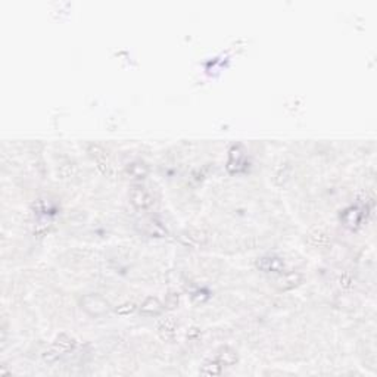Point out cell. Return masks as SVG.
Wrapping results in <instances>:
<instances>
[{"label":"cell","mask_w":377,"mask_h":377,"mask_svg":"<svg viewBox=\"0 0 377 377\" xmlns=\"http://www.w3.org/2000/svg\"><path fill=\"white\" fill-rule=\"evenodd\" d=\"M158 329L164 333L165 332V336L169 335L171 337L176 335V322L172 320V318H167V320H164V322L159 323V326H158Z\"/></svg>","instance_id":"obj_14"},{"label":"cell","mask_w":377,"mask_h":377,"mask_svg":"<svg viewBox=\"0 0 377 377\" xmlns=\"http://www.w3.org/2000/svg\"><path fill=\"white\" fill-rule=\"evenodd\" d=\"M215 360L221 364L223 367H230V365H233V364L238 361V355H236V352L231 350V348L224 346V348H221V350L217 352Z\"/></svg>","instance_id":"obj_8"},{"label":"cell","mask_w":377,"mask_h":377,"mask_svg":"<svg viewBox=\"0 0 377 377\" xmlns=\"http://www.w3.org/2000/svg\"><path fill=\"white\" fill-rule=\"evenodd\" d=\"M182 242L186 246H200L207 242V235L200 230H186L180 235Z\"/></svg>","instance_id":"obj_5"},{"label":"cell","mask_w":377,"mask_h":377,"mask_svg":"<svg viewBox=\"0 0 377 377\" xmlns=\"http://www.w3.org/2000/svg\"><path fill=\"white\" fill-rule=\"evenodd\" d=\"M162 304L154 298V296H149L148 299H144V302L141 304L140 307V312L146 317H155V315H159L162 312Z\"/></svg>","instance_id":"obj_6"},{"label":"cell","mask_w":377,"mask_h":377,"mask_svg":"<svg viewBox=\"0 0 377 377\" xmlns=\"http://www.w3.org/2000/svg\"><path fill=\"white\" fill-rule=\"evenodd\" d=\"M256 266L259 270L266 271V273H277V274H283L284 273V261L280 256H274V255H268V256H263L258 259Z\"/></svg>","instance_id":"obj_3"},{"label":"cell","mask_w":377,"mask_h":377,"mask_svg":"<svg viewBox=\"0 0 377 377\" xmlns=\"http://www.w3.org/2000/svg\"><path fill=\"white\" fill-rule=\"evenodd\" d=\"M127 172L133 179H143L148 174V167L143 162H133V164H128Z\"/></svg>","instance_id":"obj_11"},{"label":"cell","mask_w":377,"mask_h":377,"mask_svg":"<svg viewBox=\"0 0 377 377\" xmlns=\"http://www.w3.org/2000/svg\"><path fill=\"white\" fill-rule=\"evenodd\" d=\"M301 279H302V277H301V274H298V273H283L279 280L280 289H283V291L294 289L295 286L299 284Z\"/></svg>","instance_id":"obj_9"},{"label":"cell","mask_w":377,"mask_h":377,"mask_svg":"<svg viewBox=\"0 0 377 377\" xmlns=\"http://www.w3.org/2000/svg\"><path fill=\"white\" fill-rule=\"evenodd\" d=\"M361 217H363L361 211L358 210L357 207H351V208H348V210L342 214V221L345 224V227L354 230V228H357L360 225V223H361Z\"/></svg>","instance_id":"obj_7"},{"label":"cell","mask_w":377,"mask_h":377,"mask_svg":"<svg viewBox=\"0 0 377 377\" xmlns=\"http://www.w3.org/2000/svg\"><path fill=\"white\" fill-rule=\"evenodd\" d=\"M134 309H136V305H134L133 302H127V304H123V305H120V307L117 308V312L121 314V315H128V314H131Z\"/></svg>","instance_id":"obj_15"},{"label":"cell","mask_w":377,"mask_h":377,"mask_svg":"<svg viewBox=\"0 0 377 377\" xmlns=\"http://www.w3.org/2000/svg\"><path fill=\"white\" fill-rule=\"evenodd\" d=\"M89 155H90L92 159L96 162V167H98L103 174H106L109 167H111V162H109V158H108L106 151H105L100 144H90V146H89Z\"/></svg>","instance_id":"obj_4"},{"label":"cell","mask_w":377,"mask_h":377,"mask_svg":"<svg viewBox=\"0 0 377 377\" xmlns=\"http://www.w3.org/2000/svg\"><path fill=\"white\" fill-rule=\"evenodd\" d=\"M53 348H55L59 354H61V352H68V351H71L74 348V340H72L68 335L61 333L59 336H56L55 342H53Z\"/></svg>","instance_id":"obj_10"},{"label":"cell","mask_w":377,"mask_h":377,"mask_svg":"<svg viewBox=\"0 0 377 377\" xmlns=\"http://www.w3.org/2000/svg\"><path fill=\"white\" fill-rule=\"evenodd\" d=\"M83 309L92 317H102L109 311V304L100 295H85L81 299Z\"/></svg>","instance_id":"obj_1"},{"label":"cell","mask_w":377,"mask_h":377,"mask_svg":"<svg viewBox=\"0 0 377 377\" xmlns=\"http://www.w3.org/2000/svg\"><path fill=\"white\" fill-rule=\"evenodd\" d=\"M245 159V155L243 152L240 151V148L239 146H233L231 148V151H230V159H228V168L231 167L233 164H242V161Z\"/></svg>","instance_id":"obj_13"},{"label":"cell","mask_w":377,"mask_h":377,"mask_svg":"<svg viewBox=\"0 0 377 377\" xmlns=\"http://www.w3.org/2000/svg\"><path fill=\"white\" fill-rule=\"evenodd\" d=\"M221 368H223V365L214 358V360H211V361H208V363H205L202 365L200 373H202V374H207V376H217V374L221 373Z\"/></svg>","instance_id":"obj_12"},{"label":"cell","mask_w":377,"mask_h":377,"mask_svg":"<svg viewBox=\"0 0 377 377\" xmlns=\"http://www.w3.org/2000/svg\"><path fill=\"white\" fill-rule=\"evenodd\" d=\"M130 202H131V205L136 208L137 211H148L152 208V205H154V199H152V196L151 193L144 189V187H141V186H134V187H131V190H130Z\"/></svg>","instance_id":"obj_2"}]
</instances>
